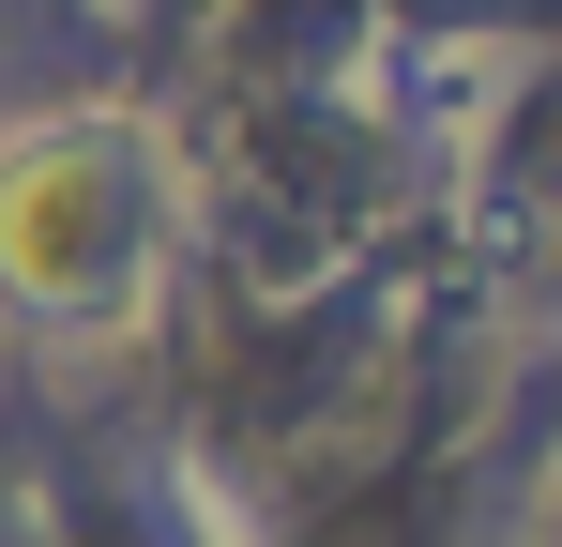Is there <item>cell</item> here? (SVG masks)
<instances>
[{
    "instance_id": "6da1fadb",
    "label": "cell",
    "mask_w": 562,
    "mask_h": 547,
    "mask_svg": "<svg viewBox=\"0 0 562 547\" xmlns=\"http://www.w3.org/2000/svg\"><path fill=\"white\" fill-rule=\"evenodd\" d=\"M168 259V168L137 122L61 107L0 137V304L46 335H122Z\"/></svg>"
}]
</instances>
